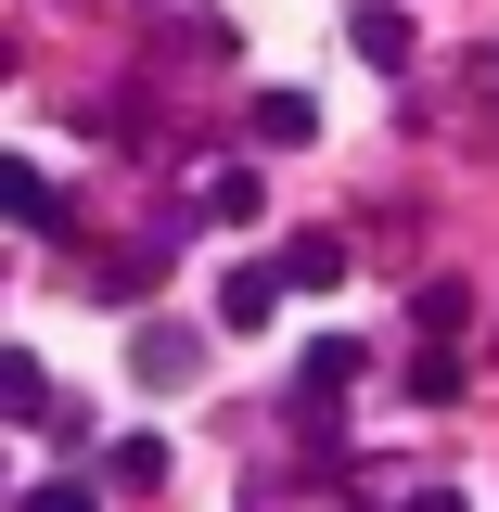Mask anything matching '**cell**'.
I'll list each match as a JSON object with an SVG mask.
<instances>
[{
  "instance_id": "6da1fadb",
  "label": "cell",
  "mask_w": 499,
  "mask_h": 512,
  "mask_svg": "<svg viewBox=\"0 0 499 512\" xmlns=\"http://www.w3.org/2000/svg\"><path fill=\"white\" fill-rule=\"evenodd\" d=\"M269 269H282L295 295H333V282H346V244H333V231H295V244L269 256Z\"/></svg>"
},
{
  "instance_id": "7a4b0ae2",
  "label": "cell",
  "mask_w": 499,
  "mask_h": 512,
  "mask_svg": "<svg viewBox=\"0 0 499 512\" xmlns=\"http://www.w3.org/2000/svg\"><path fill=\"white\" fill-rule=\"evenodd\" d=\"M282 295H295L282 269H231V295H218V320H231V333H256V320L282 308Z\"/></svg>"
},
{
  "instance_id": "3957f363",
  "label": "cell",
  "mask_w": 499,
  "mask_h": 512,
  "mask_svg": "<svg viewBox=\"0 0 499 512\" xmlns=\"http://www.w3.org/2000/svg\"><path fill=\"white\" fill-rule=\"evenodd\" d=\"M0 205H13V218H26V231H52V218H64V192L39 180V167H0Z\"/></svg>"
},
{
  "instance_id": "277c9868",
  "label": "cell",
  "mask_w": 499,
  "mask_h": 512,
  "mask_svg": "<svg viewBox=\"0 0 499 512\" xmlns=\"http://www.w3.org/2000/svg\"><path fill=\"white\" fill-rule=\"evenodd\" d=\"M141 384H192V333L154 320V333H141Z\"/></svg>"
},
{
  "instance_id": "5b68a950",
  "label": "cell",
  "mask_w": 499,
  "mask_h": 512,
  "mask_svg": "<svg viewBox=\"0 0 499 512\" xmlns=\"http://www.w3.org/2000/svg\"><path fill=\"white\" fill-rule=\"evenodd\" d=\"M0 397H13V423H52V384H39V359H0Z\"/></svg>"
},
{
  "instance_id": "8992f818",
  "label": "cell",
  "mask_w": 499,
  "mask_h": 512,
  "mask_svg": "<svg viewBox=\"0 0 499 512\" xmlns=\"http://www.w3.org/2000/svg\"><path fill=\"white\" fill-rule=\"evenodd\" d=\"M308 128H320L308 90H269V103H256V141H308Z\"/></svg>"
},
{
  "instance_id": "52a82bcc",
  "label": "cell",
  "mask_w": 499,
  "mask_h": 512,
  "mask_svg": "<svg viewBox=\"0 0 499 512\" xmlns=\"http://www.w3.org/2000/svg\"><path fill=\"white\" fill-rule=\"evenodd\" d=\"M103 474H116V487H167V448H154V436H116V461H103Z\"/></svg>"
},
{
  "instance_id": "ba28073f",
  "label": "cell",
  "mask_w": 499,
  "mask_h": 512,
  "mask_svg": "<svg viewBox=\"0 0 499 512\" xmlns=\"http://www.w3.org/2000/svg\"><path fill=\"white\" fill-rule=\"evenodd\" d=\"M359 52H372V64H410V26H397V0H372V13H359Z\"/></svg>"
},
{
  "instance_id": "9c48e42d",
  "label": "cell",
  "mask_w": 499,
  "mask_h": 512,
  "mask_svg": "<svg viewBox=\"0 0 499 512\" xmlns=\"http://www.w3.org/2000/svg\"><path fill=\"white\" fill-rule=\"evenodd\" d=\"M410 397H423V410H448V397H461V359H448V346H423V359H410Z\"/></svg>"
},
{
  "instance_id": "30bf717a",
  "label": "cell",
  "mask_w": 499,
  "mask_h": 512,
  "mask_svg": "<svg viewBox=\"0 0 499 512\" xmlns=\"http://www.w3.org/2000/svg\"><path fill=\"white\" fill-rule=\"evenodd\" d=\"M269 192H256V167H231V180H205V218H256Z\"/></svg>"
},
{
  "instance_id": "8fae6325",
  "label": "cell",
  "mask_w": 499,
  "mask_h": 512,
  "mask_svg": "<svg viewBox=\"0 0 499 512\" xmlns=\"http://www.w3.org/2000/svg\"><path fill=\"white\" fill-rule=\"evenodd\" d=\"M359 384V346H308V397H346Z\"/></svg>"
},
{
  "instance_id": "7c38bea8",
  "label": "cell",
  "mask_w": 499,
  "mask_h": 512,
  "mask_svg": "<svg viewBox=\"0 0 499 512\" xmlns=\"http://www.w3.org/2000/svg\"><path fill=\"white\" fill-rule=\"evenodd\" d=\"M26 512H90V487H39V500H26Z\"/></svg>"
},
{
  "instance_id": "4fadbf2b",
  "label": "cell",
  "mask_w": 499,
  "mask_h": 512,
  "mask_svg": "<svg viewBox=\"0 0 499 512\" xmlns=\"http://www.w3.org/2000/svg\"><path fill=\"white\" fill-rule=\"evenodd\" d=\"M410 512H461V487H423V500H410Z\"/></svg>"
}]
</instances>
